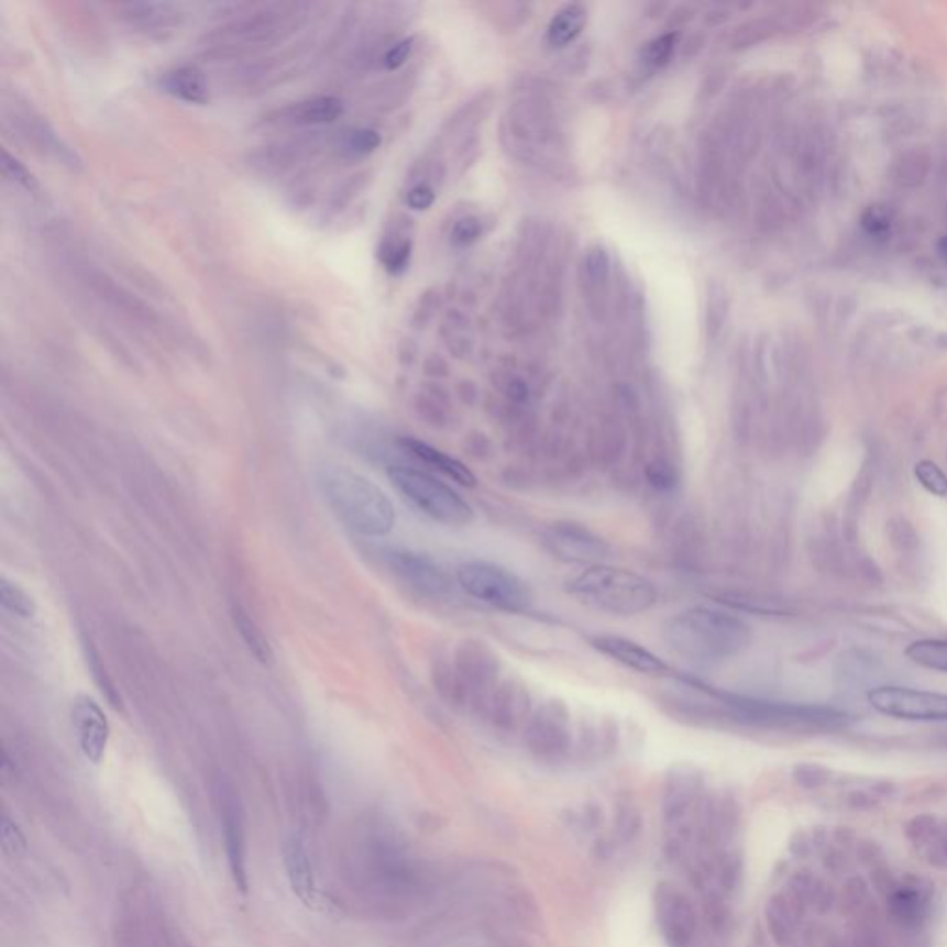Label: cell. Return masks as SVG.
Masks as SVG:
<instances>
[{
    "label": "cell",
    "instance_id": "obj_1",
    "mask_svg": "<svg viewBox=\"0 0 947 947\" xmlns=\"http://www.w3.org/2000/svg\"><path fill=\"white\" fill-rule=\"evenodd\" d=\"M663 639L670 650L696 664L729 661L748 648V624L727 610L696 605L681 610L664 624Z\"/></svg>",
    "mask_w": 947,
    "mask_h": 947
},
{
    "label": "cell",
    "instance_id": "obj_2",
    "mask_svg": "<svg viewBox=\"0 0 947 947\" xmlns=\"http://www.w3.org/2000/svg\"><path fill=\"white\" fill-rule=\"evenodd\" d=\"M320 488L333 515L354 533L378 539L395 528L396 511L379 485L346 466L324 469Z\"/></svg>",
    "mask_w": 947,
    "mask_h": 947
},
{
    "label": "cell",
    "instance_id": "obj_3",
    "mask_svg": "<svg viewBox=\"0 0 947 947\" xmlns=\"http://www.w3.org/2000/svg\"><path fill=\"white\" fill-rule=\"evenodd\" d=\"M502 143L518 162L535 165L547 173L561 169L563 132L547 100L524 97L507 110L502 121Z\"/></svg>",
    "mask_w": 947,
    "mask_h": 947
},
{
    "label": "cell",
    "instance_id": "obj_4",
    "mask_svg": "<svg viewBox=\"0 0 947 947\" xmlns=\"http://www.w3.org/2000/svg\"><path fill=\"white\" fill-rule=\"evenodd\" d=\"M566 591L583 604L613 616L640 615L657 602V588L650 580L604 563L587 566L572 577Z\"/></svg>",
    "mask_w": 947,
    "mask_h": 947
},
{
    "label": "cell",
    "instance_id": "obj_5",
    "mask_svg": "<svg viewBox=\"0 0 947 947\" xmlns=\"http://www.w3.org/2000/svg\"><path fill=\"white\" fill-rule=\"evenodd\" d=\"M704 689L709 696L715 697L722 711L731 720L745 726L764 727V729H827V727L843 726L848 722L846 713L827 705L773 702L762 697L740 696L731 692L711 691L707 686Z\"/></svg>",
    "mask_w": 947,
    "mask_h": 947
},
{
    "label": "cell",
    "instance_id": "obj_6",
    "mask_svg": "<svg viewBox=\"0 0 947 947\" xmlns=\"http://www.w3.org/2000/svg\"><path fill=\"white\" fill-rule=\"evenodd\" d=\"M308 4H268L243 13L206 35V47L235 53L276 45L295 34L308 18Z\"/></svg>",
    "mask_w": 947,
    "mask_h": 947
},
{
    "label": "cell",
    "instance_id": "obj_7",
    "mask_svg": "<svg viewBox=\"0 0 947 947\" xmlns=\"http://www.w3.org/2000/svg\"><path fill=\"white\" fill-rule=\"evenodd\" d=\"M387 474L396 491L433 522L450 528H463L474 522L471 504L430 472L415 466L393 465Z\"/></svg>",
    "mask_w": 947,
    "mask_h": 947
},
{
    "label": "cell",
    "instance_id": "obj_8",
    "mask_svg": "<svg viewBox=\"0 0 947 947\" xmlns=\"http://www.w3.org/2000/svg\"><path fill=\"white\" fill-rule=\"evenodd\" d=\"M455 580L471 598L504 613H526L533 605L528 583L513 570L488 561H466L455 570Z\"/></svg>",
    "mask_w": 947,
    "mask_h": 947
},
{
    "label": "cell",
    "instance_id": "obj_9",
    "mask_svg": "<svg viewBox=\"0 0 947 947\" xmlns=\"http://www.w3.org/2000/svg\"><path fill=\"white\" fill-rule=\"evenodd\" d=\"M868 702L881 715L907 722H947V694L911 686L884 685L868 692Z\"/></svg>",
    "mask_w": 947,
    "mask_h": 947
},
{
    "label": "cell",
    "instance_id": "obj_10",
    "mask_svg": "<svg viewBox=\"0 0 947 947\" xmlns=\"http://www.w3.org/2000/svg\"><path fill=\"white\" fill-rule=\"evenodd\" d=\"M524 742L535 757L542 761H559L569 753L572 745L570 713L559 700H548L529 716Z\"/></svg>",
    "mask_w": 947,
    "mask_h": 947
},
{
    "label": "cell",
    "instance_id": "obj_11",
    "mask_svg": "<svg viewBox=\"0 0 947 947\" xmlns=\"http://www.w3.org/2000/svg\"><path fill=\"white\" fill-rule=\"evenodd\" d=\"M542 547L552 553L553 558L572 564L602 563L609 553L607 542L583 524L574 520H558L542 531Z\"/></svg>",
    "mask_w": 947,
    "mask_h": 947
},
{
    "label": "cell",
    "instance_id": "obj_12",
    "mask_svg": "<svg viewBox=\"0 0 947 947\" xmlns=\"http://www.w3.org/2000/svg\"><path fill=\"white\" fill-rule=\"evenodd\" d=\"M390 572L419 594L442 598L452 593V577L436 559L411 550H390L385 555Z\"/></svg>",
    "mask_w": 947,
    "mask_h": 947
},
{
    "label": "cell",
    "instance_id": "obj_13",
    "mask_svg": "<svg viewBox=\"0 0 947 947\" xmlns=\"http://www.w3.org/2000/svg\"><path fill=\"white\" fill-rule=\"evenodd\" d=\"M657 922L670 947L691 946L697 929L696 909L689 895L670 883H661L656 890Z\"/></svg>",
    "mask_w": 947,
    "mask_h": 947
},
{
    "label": "cell",
    "instance_id": "obj_14",
    "mask_svg": "<svg viewBox=\"0 0 947 947\" xmlns=\"http://www.w3.org/2000/svg\"><path fill=\"white\" fill-rule=\"evenodd\" d=\"M343 113V100L333 97V95H319V97L297 100V102L271 111L268 115H265V122L271 126H282V129H306V126L332 124V122L339 121Z\"/></svg>",
    "mask_w": 947,
    "mask_h": 947
},
{
    "label": "cell",
    "instance_id": "obj_15",
    "mask_svg": "<svg viewBox=\"0 0 947 947\" xmlns=\"http://www.w3.org/2000/svg\"><path fill=\"white\" fill-rule=\"evenodd\" d=\"M19 130L23 132L24 140L32 143L37 151L43 152L45 156L53 157L54 162L64 165L69 170H81V159L73 148L59 137L58 132L51 126V122L35 113L32 108L24 110H15L13 113Z\"/></svg>",
    "mask_w": 947,
    "mask_h": 947
},
{
    "label": "cell",
    "instance_id": "obj_16",
    "mask_svg": "<svg viewBox=\"0 0 947 947\" xmlns=\"http://www.w3.org/2000/svg\"><path fill=\"white\" fill-rule=\"evenodd\" d=\"M591 646L602 656L609 657L610 661L639 674L667 675L670 672L669 664L664 663L661 657L620 635H594L591 637Z\"/></svg>",
    "mask_w": 947,
    "mask_h": 947
},
{
    "label": "cell",
    "instance_id": "obj_17",
    "mask_svg": "<svg viewBox=\"0 0 947 947\" xmlns=\"http://www.w3.org/2000/svg\"><path fill=\"white\" fill-rule=\"evenodd\" d=\"M217 803L221 811L224 838H227L228 860L232 868L233 879L239 889L246 890V855H244V829L241 807L235 792L224 783L217 786Z\"/></svg>",
    "mask_w": 947,
    "mask_h": 947
},
{
    "label": "cell",
    "instance_id": "obj_18",
    "mask_svg": "<svg viewBox=\"0 0 947 947\" xmlns=\"http://www.w3.org/2000/svg\"><path fill=\"white\" fill-rule=\"evenodd\" d=\"M73 724L84 756L91 762H99L110 738V722L104 711L93 697L78 696L73 704Z\"/></svg>",
    "mask_w": 947,
    "mask_h": 947
},
{
    "label": "cell",
    "instance_id": "obj_19",
    "mask_svg": "<svg viewBox=\"0 0 947 947\" xmlns=\"http://www.w3.org/2000/svg\"><path fill=\"white\" fill-rule=\"evenodd\" d=\"M500 672L498 657L488 650L485 642L465 640L455 653V674L466 691H482L493 685Z\"/></svg>",
    "mask_w": 947,
    "mask_h": 947
},
{
    "label": "cell",
    "instance_id": "obj_20",
    "mask_svg": "<svg viewBox=\"0 0 947 947\" xmlns=\"http://www.w3.org/2000/svg\"><path fill=\"white\" fill-rule=\"evenodd\" d=\"M398 444H400L401 450L406 454L420 461L422 465L430 466L431 471L439 472V474L447 476L448 480H452V482L458 483L461 487H474L476 485L474 472L465 463L455 460L454 455H448L447 452H442L439 448L431 447L428 442L419 441L415 437H404V439L398 441Z\"/></svg>",
    "mask_w": 947,
    "mask_h": 947
},
{
    "label": "cell",
    "instance_id": "obj_21",
    "mask_svg": "<svg viewBox=\"0 0 947 947\" xmlns=\"http://www.w3.org/2000/svg\"><path fill=\"white\" fill-rule=\"evenodd\" d=\"M414 257V221L400 217L385 233L378 246V260L390 276H401Z\"/></svg>",
    "mask_w": 947,
    "mask_h": 947
},
{
    "label": "cell",
    "instance_id": "obj_22",
    "mask_svg": "<svg viewBox=\"0 0 947 947\" xmlns=\"http://www.w3.org/2000/svg\"><path fill=\"white\" fill-rule=\"evenodd\" d=\"M163 93L186 104L203 106L210 102V84L202 70L195 65H181L167 70L159 78Z\"/></svg>",
    "mask_w": 947,
    "mask_h": 947
},
{
    "label": "cell",
    "instance_id": "obj_23",
    "mask_svg": "<svg viewBox=\"0 0 947 947\" xmlns=\"http://www.w3.org/2000/svg\"><path fill=\"white\" fill-rule=\"evenodd\" d=\"M609 251L602 243L588 244L587 251L583 252L582 263H580V282H582L583 295L588 298V306L593 308V302L602 304L604 308L605 295L609 287L610 278Z\"/></svg>",
    "mask_w": 947,
    "mask_h": 947
},
{
    "label": "cell",
    "instance_id": "obj_24",
    "mask_svg": "<svg viewBox=\"0 0 947 947\" xmlns=\"http://www.w3.org/2000/svg\"><path fill=\"white\" fill-rule=\"evenodd\" d=\"M702 779L691 770H674L670 773L664 791L663 814L667 824H680L686 818L692 803L700 792Z\"/></svg>",
    "mask_w": 947,
    "mask_h": 947
},
{
    "label": "cell",
    "instance_id": "obj_25",
    "mask_svg": "<svg viewBox=\"0 0 947 947\" xmlns=\"http://www.w3.org/2000/svg\"><path fill=\"white\" fill-rule=\"evenodd\" d=\"M914 848L936 867H947V826L933 816H920L907 827Z\"/></svg>",
    "mask_w": 947,
    "mask_h": 947
},
{
    "label": "cell",
    "instance_id": "obj_26",
    "mask_svg": "<svg viewBox=\"0 0 947 947\" xmlns=\"http://www.w3.org/2000/svg\"><path fill=\"white\" fill-rule=\"evenodd\" d=\"M587 8L580 2H570L553 13L547 29L548 47L561 51L572 45L587 26Z\"/></svg>",
    "mask_w": 947,
    "mask_h": 947
},
{
    "label": "cell",
    "instance_id": "obj_27",
    "mask_svg": "<svg viewBox=\"0 0 947 947\" xmlns=\"http://www.w3.org/2000/svg\"><path fill=\"white\" fill-rule=\"evenodd\" d=\"M439 335L448 352L455 360H465L474 350V335H472V320L461 309H448L439 326Z\"/></svg>",
    "mask_w": 947,
    "mask_h": 947
},
{
    "label": "cell",
    "instance_id": "obj_28",
    "mask_svg": "<svg viewBox=\"0 0 947 947\" xmlns=\"http://www.w3.org/2000/svg\"><path fill=\"white\" fill-rule=\"evenodd\" d=\"M890 914L905 927H920L929 914V901L920 887L903 884L894 890L889 901Z\"/></svg>",
    "mask_w": 947,
    "mask_h": 947
},
{
    "label": "cell",
    "instance_id": "obj_29",
    "mask_svg": "<svg viewBox=\"0 0 947 947\" xmlns=\"http://www.w3.org/2000/svg\"><path fill=\"white\" fill-rule=\"evenodd\" d=\"M800 898L797 895L779 894L773 895L772 901L768 903L767 922L768 929L772 933L773 940L778 942L779 946H786L794 936L797 922H800Z\"/></svg>",
    "mask_w": 947,
    "mask_h": 947
},
{
    "label": "cell",
    "instance_id": "obj_30",
    "mask_svg": "<svg viewBox=\"0 0 947 947\" xmlns=\"http://www.w3.org/2000/svg\"><path fill=\"white\" fill-rule=\"evenodd\" d=\"M121 10L130 24L148 32H165L180 24V12L170 4H126Z\"/></svg>",
    "mask_w": 947,
    "mask_h": 947
},
{
    "label": "cell",
    "instance_id": "obj_31",
    "mask_svg": "<svg viewBox=\"0 0 947 947\" xmlns=\"http://www.w3.org/2000/svg\"><path fill=\"white\" fill-rule=\"evenodd\" d=\"M232 618L233 626L238 629V634L241 635L244 646L249 648L252 656L256 657L257 663L265 664V667L273 664V646L268 642L267 637L263 635L262 628L257 626L256 620L243 607H239V605L233 607Z\"/></svg>",
    "mask_w": 947,
    "mask_h": 947
},
{
    "label": "cell",
    "instance_id": "obj_32",
    "mask_svg": "<svg viewBox=\"0 0 947 947\" xmlns=\"http://www.w3.org/2000/svg\"><path fill=\"white\" fill-rule=\"evenodd\" d=\"M285 867L287 876L291 879L293 890L304 901L313 900V873L309 867V859L298 840H287L284 849Z\"/></svg>",
    "mask_w": 947,
    "mask_h": 947
},
{
    "label": "cell",
    "instance_id": "obj_33",
    "mask_svg": "<svg viewBox=\"0 0 947 947\" xmlns=\"http://www.w3.org/2000/svg\"><path fill=\"white\" fill-rule=\"evenodd\" d=\"M705 339L707 343H715L720 338L727 315H729V297L720 282L709 279L705 285Z\"/></svg>",
    "mask_w": 947,
    "mask_h": 947
},
{
    "label": "cell",
    "instance_id": "obj_34",
    "mask_svg": "<svg viewBox=\"0 0 947 947\" xmlns=\"http://www.w3.org/2000/svg\"><path fill=\"white\" fill-rule=\"evenodd\" d=\"M528 691H524L522 686H517L511 681H507L500 686V692L494 694V722L498 720L500 726L511 724L513 727V724L518 720V716L522 715L524 711H528Z\"/></svg>",
    "mask_w": 947,
    "mask_h": 947
},
{
    "label": "cell",
    "instance_id": "obj_35",
    "mask_svg": "<svg viewBox=\"0 0 947 947\" xmlns=\"http://www.w3.org/2000/svg\"><path fill=\"white\" fill-rule=\"evenodd\" d=\"M905 656L922 669L946 672L947 674V640L922 639L909 645Z\"/></svg>",
    "mask_w": 947,
    "mask_h": 947
},
{
    "label": "cell",
    "instance_id": "obj_36",
    "mask_svg": "<svg viewBox=\"0 0 947 947\" xmlns=\"http://www.w3.org/2000/svg\"><path fill=\"white\" fill-rule=\"evenodd\" d=\"M681 34L678 32H664L646 43L640 62L646 69L661 70L674 59L675 48L680 45Z\"/></svg>",
    "mask_w": 947,
    "mask_h": 947
},
{
    "label": "cell",
    "instance_id": "obj_37",
    "mask_svg": "<svg viewBox=\"0 0 947 947\" xmlns=\"http://www.w3.org/2000/svg\"><path fill=\"white\" fill-rule=\"evenodd\" d=\"M0 602L4 609L19 618H34L37 613L35 599L19 583L10 582L8 577H2L0 582Z\"/></svg>",
    "mask_w": 947,
    "mask_h": 947
},
{
    "label": "cell",
    "instance_id": "obj_38",
    "mask_svg": "<svg viewBox=\"0 0 947 947\" xmlns=\"http://www.w3.org/2000/svg\"><path fill=\"white\" fill-rule=\"evenodd\" d=\"M382 145V135L373 129L352 130L341 141V148L350 157L371 156Z\"/></svg>",
    "mask_w": 947,
    "mask_h": 947
},
{
    "label": "cell",
    "instance_id": "obj_39",
    "mask_svg": "<svg viewBox=\"0 0 947 947\" xmlns=\"http://www.w3.org/2000/svg\"><path fill=\"white\" fill-rule=\"evenodd\" d=\"M483 233H485V222L482 217H461L450 230V244L455 249H469L483 238Z\"/></svg>",
    "mask_w": 947,
    "mask_h": 947
},
{
    "label": "cell",
    "instance_id": "obj_40",
    "mask_svg": "<svg viewBox=\"0 0 947 947\" xmlns=\"http://www.w3.org/2000/svg\"><path fill=\"white\" fill-rule=\"evenodd\" d=\"M914 476L927 493L938 498H947V474L935 461L924 460L914 466Z\"/></svg>",
    "mask_w": 947,
    "mask_h": 947
},
{
    "label": "cell",
    "instance_id": "obj_41",
    "mask_svg": "<svg viewBox=\"0 0 947 947\" xmlns=\"http://www.w3.org/2000/svg\"><path fill=\"white\" fill-rule=\"evenodd\" d=\"M442 306V293L439 287H428L425 293H420L417 306H415L414 319L411 324L417 330H426L431 320L436 319L437 311Z\"/></svg>",
    "mask_w": 947,
    "mask_h": 947
},
{
    "label": "cell",
    "instance_id": "obj_42",
    "mask_svg": "<svg viewBox=\"0 0 947 947\" xmlns=\"http://www.w3.org/2000/svg\"><path fill=\"white\" fill-rule=\"evenodd\" d=\"M642 827V818H640L639 808L635 807L634 803L626 802L618 805L616 811V837L624 844L631 843L640 833Z\"/></svg>",
    "mask_w": 947,
    "mask_h": 947
},
{
    "label": "cell",
    "instance_id": "obj_43",
    "mask_svg": "<svg viewBox=\"0 0 947 947\" xmlns=\"http://www.w3.org/2000/svg\"><path fill=\"white\" fill-rule=\"evenodd\" d=\"M2 175L29 192L40 191L37 178L30 173L29 167L21 159L12 156L8 151H2Z\"/></svg>",
    "mask_w": 947,
    "mask_h": 947
},
{
    "label": "cell",
    "instance_id": "obj_44",
    "mask_svg": "<svg viewBox=\"0 0 947 947\" xmlns=\"http://www.w3.org/2000/svg\"><path fill=\"white\" fill-rule=\"evenodd\" d=\"M767 35L768 26L764 23L751 21V23L740 24L731 34V48L733 51H746V48L753 47L759 41L764 40Z\"/></svg>",
    "mask_w": 947,
    "mask_h": 947
},
{
    "label": "cell",
    "instance_id": "obj_45",
    "mask_svg": "<svg viewBox=\"0 0 947 947\" xmlns=\"http://www.w3.org/2000/svg\"><path fill=\"white\" fill-rule=\"evenodd\" d=\"M437 191L430 181H419L406 192V206L414 211H428L436 203Z\"/></svg>",
    "mask_w": 947,
    "mask_h": 947
},
{
    "label": "cell",
    "instance_id": "obj_46",
    "mask_svg": "<svg viewBox=\"0 0 947 947\" xmlns=\"http://www.w3.org/2000/svg\"><path fill=\"white\" fill-rule=\"evenodd\" d=\"M415 51V37L414 35H409V37H404V40L396 41L393 47L387 48V53L382 56V67L385 70H398L401 65H406L407 59L411 58V54Z\"/></svg>",
    "mask_w": 947,
    "mask_h": 947
},
{
    "label": "cell",
    "instance_id": "obj_47",
    "mask_svg": "<svg viewBox=\"0 0 947 947\" xmlns=\"http://www.w3.org/2000/svg\"><path fill=\"white\" fill-rule=\"evenodd\" d=\"M696 15L697 8L692 7V4H678V7L670 8L669 15H667V32L681 34V30L686 29L696 19Z\"/></svg>",
    "mask_w": 947,
    "mask_h": 947
},
{
    "label": "cell",
    "instance_id": "obj_48",
    "mask_svg": "<svg viewBox=\"0 0 947 947\" xmlns=\"http://www.w3.org/2000/svg\"><path fill=\"white\" fill-rule=\"evenodd\" d=\"M705 918H707V924L715 931H720L726 925L727 909L718 895L707 894V898H705Z\"/></svg>",
    "mask_w": 947,
    "mask_h": 947
},
{
    "label": "cell",
    "instance_id": "obj_49",
    "mask_svg": "<svg viewBox=\"0 0 947 947\" xmlns=\"http://www.w3.org/2000/svg\"><path fill=\"white\" fill-rule=\"evenodd\" d=\"M862 227L867 228L868 232L873 233V235H881V233L889 232V211L881 208V206H872V208L862 216Z\"/></svg>",
    "mask_w": 947,
    "mask_h": 947
},
{
    "label": "cell",
    "instance_id": "obj_50",
    "mask_svg": "<svg viewBox=\"0 0 947 947\" xmlns=\"http://www.w3.org/2000/svg\"><path fill=\"white\" fill-rule=\"evenodd\" d=\"M742 873V865L740 859L735 855H729L720 867V884L724 890H735Z\"/></svg>",
    "mask_w": 947,
    "mask_h": 947
},
{
    "label": "cell",
    "instance_id": "obj_51",
    "mask_svg": "<svg viewBox=\"0 0 947 947\" xmlns=\"http://www.w3.org/2000/svg\"><path fill=\"white\" fill-rule=\"evenodd\" d=\"M705 45H707V34H704V32H692L686 37L685 43L681 45V58H697L700 54L704 53Z\"/></svg>",
    "mask_w": 947,
    "mask_h": 947
},
{
    "label": "cell",
    "instance_id": "obj_52",
    "mask_svg": "<svg viewBox=\"0 0 947 947\" xmlns=\"http://www.w3.org/2000/svg\"><path fill=\"white\" fill-rule=\"evenodd\" d=\"M794 775H796L797 783L807 786V789H816L827 778V773L822 772V768L818 767H797Z\"/></svg>",
    "mask_w": 947,
    "mask_h": 947
},
{
    "label": "cell",
    "instance_id": "obj_53",
    "mask_svg": "<svg viewBox=\"0 0 947 947\" xmlns=\"http://www.w3.org/2000/svg\"><path fill=\"white\" fill-rule=\"evenodd\" d=\"M648 476H650V482L656 485V487H672L674 485V472L670 469V465H664V463H653L650 465V471H648Z\"/></svg>",
    "mask_w": 947,
    "mask_h": 947
},
{
    "label": "cell",
    "instance_id": "obj_54",
    "mask_svg": "<svg viewBox=\"0 0 947 947\" xmlns=\"http://www.w3.org/2000/svg\"><path fill=\"white\" fill-rule=\"evenodd\" d=\"M506 395L515 401L528 400V384L517 374H509L506 378Z\"/></svg>",
    "mask_w": 947,
    "mask_h": 947
},
{
    "label": "cell",
    "instance_id": "obj_55",
    "mask_svg": "<svg viewBox=\"0 0 947 947\" xmlns=\"http://www.w3.org/2000/svg\"><path fill=\"white\" fill-rule=\"evenodd\" d=\"M731 19V10L724 7H713L704 13L705 29H718L724 26Z\"/></svg>",
    "mask_w": 947,
    "mask_h": 947
},
{
    "label": "cell",
    "instance_id": "obj_56",
    "mask_svg": "<svg viewBox=\"0 0 947 947\" xmlns=\"http://www.w3.org/2000/svg\"><path fill=\"white\" fill-rule=\"evenodd\" d=\"M425 373L428 376H433V378H447L448 374H450V366H448L447 360L442 355L431 354L425 361Z\"/></svg>",
    "mask_w": 947,
    "mask_h": 947
},
{
    "label": "cell",
    "instance_id": "obj_57",
    "mask_svg": "<svg viewBox=\"0 0 947 947\" xmlns=\"http://www.w3.org/2000/svg\"><path fill=\"white\" fill-rule=\"evenodd\" d=\"M398 354H400V361L404 365H414L417 355H419V346L414 339H401L400 344H398Z\"/></svg>",
    "mask_w": 947,
    "mask_h": 947
},
{
    "label": "cell",
    "instance_id": "obj_58",
    "mask_svg": "<svg viewBox=\"0 0 947 947\" xmlns=\"http://www.w3.org/2000/svg\"><path fill=\"white\" fill-rule=\"evenodd\" d=\"M458 390H460L461 398L469 401V404H474V401H476L477 387L474 382H471V379H461L460 384H458Z\"/></svg>",
    "mask_w": 947,
    "mask_h": 947
},
{
    "label": "cell",
    "instance_id": "obj_59",
    "mask_svg": "<svg viewBox=\"0 0 947 947\" xmlns=\"http://www.w3.org/2000/svg\"><path fill=\"white\" fill-rule=\"evenodd\" d=\"M669 4H659V2H653V4L648 7V18L651 19L663 18V15H669Z\"/></svg>",
    "mask_w": 947,
    "mask_h": 947
},
{
    "label": "cell",
    "instance_id": "obj_60",
    "mask_svg": "<svg viewBox=\"0 0 947 947\" xmlns=\"http://www.w3.org/2000/svg\"><path fill=\"white\" fill-rule=\"evenodd\" d=\"M940 251L944 256H947V238L942 241Z\"/></svg>",
    "mask_w": 947,
    "mask_h": 947
}]
</instances>
